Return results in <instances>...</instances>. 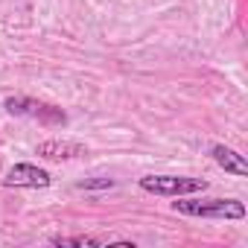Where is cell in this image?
<instances>
[{"mask_svg": "<svg viewBox=\"0 0 248 248\" xmlns=\"http://www.w3.org/2000/svg\"><path fill=\"white\" fill-rule=\"evenodd\" d=\"M35 152L41 158H50V161H67V158L85 155V146L82 143H73V140H44V143L35 146Z\"/></svg>", "mask_w": 248, "mask_h": 248, "instance_id": "5b68a950", "label": "cell"}, {"mask_svg": "<svg viewBox=\"0 0 248 248\" xmlns=\"http://www.w3.org/2000/svg\"><path fill=\"white\" fill-rule=\"evenodd\" d=\"M53 245H102V239L93 236H53Z\"/></svg>", "mask_w": 248, "mask_h": 248, "instance_id": "52a82bcc", "label": "cell"}, {"mask_svg": "<svg viewBox=\"0 0 248 248\" xmlns=\"http://www.w3.org/2000/svg\"><path fill=\"white\" fill-rule=\"evenodd\" d=\"M172 210L184 216H204V219H242L245 204L236 199H207V202H172Z\"/></svg>", "mask_w": 248, "mask_h": 248, "instance_id": "6da1fadb", "label": "cell"}, {"mask_svg": "<svg viewBox=\"0 0 248 248\" xmlns=\"http://www.w3.org/2000/svg\"><path fill=\"white\" fill-rule=\"evenodd\" d=\"M6 187H50V172L32 164H15L6 172Z\"/></svg>", "mask_w": 248, "mask_h": 248, "instance_id": "277c9868", "label": "cell"}, {"mask_svg": "<svg viewBox=\"0 0 248 248\" xmlns=\"http://www.w3.org/2000/svg\"><path fill=\"white\" fill-rule=\"evenodd\" d=\"M213 161L225 170V172H233V175H248V164H245V158L239 155V152H233V149H228V146H213Z\"/></svg>", "mask_w": 248, "mask_h": 248, "instance_id": "8992f818", "label": "cell"}, {"mask_svg": "<svg viewBox=\"0 0 248 248\" xmlns=\"http://www.w3.org/2000/svg\"><path fill=\"white\" fill-rule=\"evenodd\" d=\"M99 187H114V181L111 178H99V181H85L82 184V190H99Z\"/></svg>", "mask_w": 248, "mask_h": 248, "instance_id": "ba28073f", "label": "cell"}, {"mask_svg": "<svg viewBox=\"0 0 248 248\" xmlns=\"http://www.w3.org/2000/svg\"><path fill=\"white\" fill-rule=\"evenodd\" d=\"M6 111L9 114H21V117H35V120L44 123V126H64L67 123L62 108L47 105V102H35V99H27V96H9L6 99Z\"/></svg>", "mask_w": 248, "mask_h": 248, "instance_id": "3957f363", "label": "cell"}, {"mask_svg": "<svg viewBox=\"0 0 248 248\" xmlns=\"http://www.w3.org/2000/svg\"><path fill=\"white\" fill-rule=\"evenodd\" d=\"M140 190L155 193V196H184V193L207 190V181L204 178H181V175H146V178H140Z\"/></svg>", "mask_w": 248, "mask_h": 248, "instance_id": "7a4b0ae2", "label": "cell"}]
</instances>
